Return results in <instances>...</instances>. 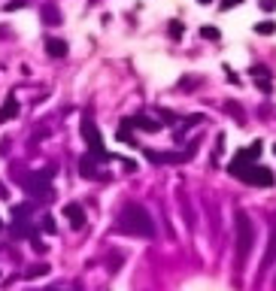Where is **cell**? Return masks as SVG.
I'll use <instances>...</instances> for the list:
<instances>
[{
    "instance_id": "1",
    "label": "cell",
    "mask_w": 276,
    "mask_h": 291,
    "mask_svg": "<svg viewBox=\"0 0 276 291\" xmlns=\"http://www.w3.org/2000/svg\"><path fill=\"white\" fill-rule=\"evenodd\" d=\"M118 228H122L125 233H134V236H152V233H155L152 218H149V212H146L140 204H128V206L122 209Z\"/></svg>"
},
{
    "instance_id": "2",
    "label": "cell",
    "mask_w": 276,
    "mask_h": 291,
    "mask_svg": "<svg viewBox=\"0 0 276 291\" xmlns=\"http://www.w3.org/2000/svg\"><path fill=\"white\" fill-rule=\"evenodd\" d=\"M237 243H240V249H237V255L240 258H246L249 255V249H252V240H255V231H252V222H249V215L246 212H237Z\"/></svg>"
},
{
    "instance_id": "3",
    "label": "cell",
    "mask_w": 276,
    "mask_h": 291,
    "mask_svg": "<svg viewBox=\"0 0 276 291\" xmlns=\"http://www.w3.org/2000/svg\"><path fill=\"white\" fill-rule=\"evenodd\" d=\"M243 182H249V185H261V188H270L273 182H276V176H273V170L270 167H264V164H249L246 167V173L240 176Z\"/></svg>"
},
{
    "instance_id": "4",
    "label": "cell",
    "mask_w": 276,
    "mask_h": 291,
    "mask_svg": "<svg viewBox=\"0 0 276 291\" xmlns=\"http://www.w3.org/2000/svg\"><path fill=\"white\" fill-rule=\"evenodd\" d=\"M82 137H85V143H88L100 158H107V152H103V140H100V134H97V124L91 121V116L82 118Z\"/></svg>"
},
{
    "instance_id": "5",
    "label": "cell",
    "mask_w": 276,
    "mask_h": 291,
    "mask_svg": "<svg viewBox=\"0 0 276 291\" xmlns=\"http://www.w3.org/2000/svg\"><path fill=\"white\" fill-rule=\"evenodd\" d=\"M64 215L70 218V228H76V231L85 225V209H82L79 204H67V206H64Z\"/></svg>"
},
{
    "instance_id": "6",
    "label": "cell",
    "mask_w": 276,
    "mask_h": 291,
    "mask_svg": "<svg viewBox=\"0 0 276 291\" xmlns=\"http://www.w3.org/2000/svg\"><path fill=\"white\" fill-rule=\"evenodd\" d=\"M15 116H19V100H15V97H9L3 106H0V121H12Z\"/></svg>"
},
{
    "instance_id": "7",
    "label": "cell",
    "mask_w": 276,
    "mask_h": 291,
    "mask_svg": "<svg viewBox=\"0 0 276 291\" xmlns=\"http://www.w3.org/2000/svg\"><path fill=\"white\" fill-rule=\"evenodd\" d=\"M46 49H49L52 58H64V55H67V43L64 40H55V36H49V40H46Z\"/></svg>"
},
{
    "instance_id": "8",
    "label": "cell",
    "mask_w": 276,
    "mask_h": 291,
    "mask_svg": "<svg viewBox=\"0 0 276 291\" xmlns=\"http://www.w3.org/2000/svg\"><path fill=\"white\" fill-rule=\"evenodd\" d=\"M131 124H137V127H143V131H149V134H155V131H161V124H158V121H152V118H146V116H137V118H131Z\"/></svg>"
},
{
    "instance_id": "9",
    "label": "cell",
    "mask_w": 276,
    "mask_h": 291,
    "mask_svg": "<svg viewBox=\"0 0 276 291\" xmlns=\"http://www.w3.org/2000/svg\"><path fill=\"white\" fill-rule=\"evenodd\" d=\"M79 167H82V176H85V179H91V176H97V170H94V161H91L88 155H85V158L79 161Z\"/></svg>"
},
{
    "instance_id": "10",
    "label": "cell",
    "mask_w": 276,
    "mask_h": 291,
    "mask_svg": "<svg viewBox=\"0 0 276 291\" xmlns=\"http://www.w3.org/2000/svg\"><path fill=\"white\" fill-rule=\"evenodd\" d=\"M255 33H264V36H270V33H276V22H261V25H255Z\"/></svg>"
},
{
    "instance_id": "11",
    "label": "cell",
    "mask_w": 276,
    "mask_h": 291,
    "mask_svg": "<svg viewBox=\"0 0 276 291\" xmlns=\"http://www.w3.org/2000/svg\"><path fill=\"white\" fill-rule=\"evenodd\" d=\"M43 18H46L49 25H58V18H61V15H58L55 6H43Z\"/></svg>"
},
{
    "instance_id": "12",
    "label": "cell",
    "mask_w": 276,
    "mask_h": 291,
    "mask_svg": "<svg viewBox=\"0 0 276 291\" xmlns=\"http://www.w3.org/2000/svg\"><path fill=\"white\" fill-rule=\"evenodd\" d=\"M200 36H203V40H219V28H203Z\"/></svg>"
},
{
    "instance_id": "13",
    "label": "cell",
    "mask_w": 276,
    "mask_h": 291,
    "mask_svg": "<svg viewBox=\"0 0 276 291\" xmlns=\"http://www.w3.org/2000/svg\"><path fill=\"white\" fill-rule=\"evenodd\" d=\"M170 36H173V40L182 36V22H170Z\"/></svg>"
},
{
    "instance_id": "14",
    "label": "cell",
    "mask_w": 276,
    "mask_h": 291,
    "mask_svg": "<svg viewBox=\"0 0 276 291\" xmlns=\"http://www.w3.org/2000/svg\"><path fill=\"white\" fill-rule=\"evenodd\" d=\"M46 270H49L46 264H37V267H30V270H28V276H40V273H46Z\"/></svg>"
},
{
    "instance_id": "15",
    "label": "cell",
    "mask_w": 276,
    "mask_h": 291,
    "mask_svg": "<svg viewBox=\"0 0 276 291\" xmlns=\"http://www.w3.org/2000/svg\"><path fill=\"white\" fill-rule=\"evenodd\" d=\"M43 228H46V233H55V222H52V215H46V222H43Z\"/></svg>"
},
{
    "instance_id": "16",
    "label": "cell",
    "mask_w": 276,
    "mask_h": 291,
    "mask_svg": "<svg viewBox=\"0 0 276 291\" xmlns=\"http://www.w3.org/2000/svg\"><path fill=\"white\" fill-rule=\"evenodd\" d=\"M243 0H221V9H234V6H240Z\"/></svg>"
},
{
    "instance_id": "17",
    "label": "cell",
    "mask_w": 276,
    "mask_h": 291,
    "mask_svg": "<svg viewBox=\"0 0 276 291\" xmlns=\"http://www.w3.org/2000/svg\"><path fill=\"white\" fill-rule=\"evenodd\" d=\"M25 6V0H9V3H6V9L12 12V9H22Z\"/></svg>"
},
{
    "instance_id": "18",
    "label": "cell",
    "mask_w": 276,
    "mask_h": 291,
    "mask_svg": "<svg viewBox=\"0 0 276 291\" xmlns=\"http://www.w3.org/2000/svg\"><path fill=\"white\" fill-rule=\"evenodd\" d=\"M261 9H267V12H273V9H276V0H261Z\"/></svg>"
},
{
    "instance_id": "19",
    "label": "cell",
    "mask_w": 276,
    "mask_h": 291,
    "mask_svg": "<svg viewBox=\"0 0 276 291\" xmlns=\"http://www.w3.org/2000/svg\"><path fill=\"white\" fill-rule=\"evenodd\" d=\"M197 3H203V6H210V3H213V0H197Z\"/></svg>"
},
{
    "instance_id": "20",
    "label": "cell",
    "mask_w": 276,
    "mask_h": 291,
    "mask_svg": "<svg viewBox=\"0 0 276 291\" xmlns=\"http://www.w3.org/2000/svg\"><path fill=\"white\" fill-rule=\"evenodd\" d=\"M273 152H276V146H273Z\"/></svg>"
}]
</instances>
